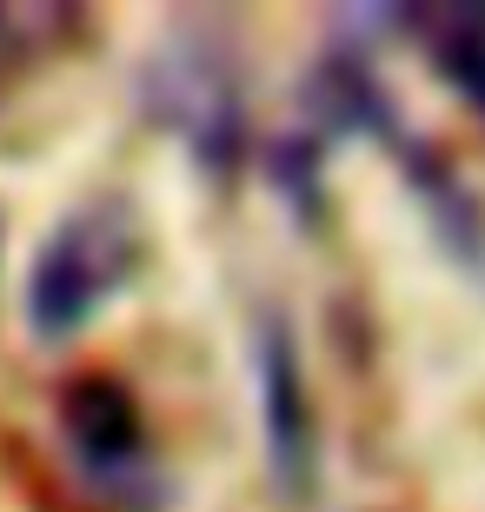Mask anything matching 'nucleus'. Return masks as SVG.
<instances>
[{
  "label": "nucleus",
  "mask_w": 485,
  "mask_h": 512,
  "mask_svg": "<svg viewBox=\"0 0 485 512\" xmlns=\"http://www.w3.org/2000/svg\"><path fill=\"white\" fill-rule=\"evenodd\" d=\"M133 266H140L133 213L120 207V200L74 207L47 240H40L34 273H27V326H34V340H47V346L74 340L80 326L127 286Z\"/></svg>",
  "instance_id": "f257e3e1"
},
{
  "label": "nucleus",
  "mask_w": 485,
  "mask_h": 512,
  "mask_svg": "<svg viewBox=\"0 0 485 512\" xmlns=\"http://www.w3.org/2000/svg\"><path fill=\"white\" fill-rule=\"evenodd\" d=\"M153 114L160 127H173L187 140V153L206 167V180H233L246 153V100L240 74L226 67V54H213V40L180 34L167 54L153 60Z\"/></svg>",
  "instance_id": "f03ea898"
},
{
  "label": "nucleus",
  "mask_w": 485,
  "mask_h": 512,
  "mask_svg": "<svg viewBox=\"0 0 485 512\" xmlns=\"http://www.w3.org/2000/svg\"><path fill=\"white\" fill-rule=\"evenodd\" d=\"M60 433H67V453H74V466L87 473V486L100 499L133 506V512L153 506V439L120 380L80 373L60 393Z\"/></svg>",
  "instance_id": "7ed1b4c3"
},
{
  "label": "nucleus",
  "mask_w": 485,
  "mask_h": 512,
  "mask_svg": "<svg viewBox=\"0 0 485 512\" xmlns=\"http://www.w3.org/2000/svg\"><path fill=\"white\" fill-rule=\"evenodd\" d=\"M253 373H260V433H266V466L299 499L313 486V393H306V366H299V340L280 313H260L253 333Z\"/></svg>",
  "instance_id": "20e7f679"
},
{
  "label": "nucleus",
  "mask_w": 485,
  "mask_h": 512,
  "mask_svg": "<svg viewBox=\"0 0 485 512\" xmlns=\"http://www.w3.org/2000/svg\"><path fill=\"white\" fill-rule=\"evenodd\" d=\"M439 60L446 87L485 114V7H392Z\"/></svg>",
  "instance_id": "39448f33"
}]
</instances>
